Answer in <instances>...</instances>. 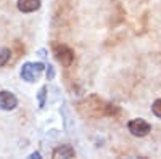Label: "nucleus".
Returning a JSON list of instances; mask_svg holds the SVG:
<instances>
[{
	"mask_svg": "<svg viewBox=\"0 0 161 159\" xmlns=\"http://www.w3.org/2000/svg\"><path fill=\"white\" fill-rule=\"evenodd\" d=\"M42 71H44L42 63H24L21 68V77L28 82H34Z\"/></svg>",
	"mask_w": 161,
	"mask_h": 159,
	"instance_id": "nucleus-1",
	"label": "nucleus"
},
{
	"mask_svg": "<svg viewBox=\"0 0 161 159\" xmlns=\"http://www.w3.org/2000/svg\"><path fill=\"white\" fill-rule=\"evenodd\" d=\"M127 129L134 137H145V135L150 134L152 125L147 121H143V119H132L127 124Z\"/></svg>",
	"mask_w": 161,
	"mask_h": 159,
	"instance_id": "nucleus-2",
	"label": "nucleus"
},
{
	"mask_svg": "<svg viewBox=\"0 0 161 159\" xmlns=\"http://www.w3.org/2000/svg\"><path fill=\"white\" fill-rule=\"evenodd\" d=\"M55 56L63 66H69L74 60V53L66 45H57L55 47Z\"/></svg>",
	"mask_w": 161,
	"mask_h": 159,
	"instance_id": "nucleus-3",
	"label": "nucleus"
},
{
	"mask_svg": "<svg viewBox=\"0 0 161 159\" xmlns=\"http://www.w3.org/2000/svg\"><path fill=\"white\" fill-rule=\"evenodd\" d=\"M16 106H18V100L11 92H7V90L0 92V108L3 111H11V109H15Z\"/></svg>",
	"mask_w": 161,
	"mask_h": 159,
	"instance_id": "nucleus-4",
	"label": "nucleus"
},
{
	"mask_svg": "<svg viewBox=\"0 0 161 159\" xmlns=\"http://www.w3.org/2000/svg\"><path fill=\"white\" fill-rule=\"evenodd\" d=\"M40 8V0H18V10L23 13H32Z\"/></svg>",
	"mask_w": 161,
	"mask_h": 159,
	"instance_id": "nucleus-5",
	"label": "nucleus"
},
{
	"mask_svg": "<svg viewBox=\"0 0 161 159\" xmlns=\"http://www.w3.org/2000/svg\"><path fill=\"white\" fill-rule=\"evenodd\" d=\"M53 157H74V150L71 145H61L53 151Z\"/></svg>",
	"mask_w": 161,
	"mask_h": 159,
	"instance_id": "nucleus-6",
	"label": "nucleus"
},
{
	"mask_svg": "<svg viewBox=\"0 0 161 159\" xmlns=\"http://www.w3.org/2000/svg\"><path fill=\"white\" fill-rule=\"evenodd\" d=\"M10 56H11V51L8 48H5V47L0 48V66H5L8 63Z\"/></svg>",
	"mask_w": 161,
	"mask_h": 159,
	"instance_id": "nucleus-7",
	"label": "nucleus"
},
{
	"mask_svg": "<svg viewBox=\"0 0 161 159\" xmlns=\"http://www.w3.org/2000/svg\"><path fill=\"white\" fill-rule=\"evenodd\" d=\"M152 111H153V114H155L156 117H161V98H159V100H156V101L153 103Z\"/></svg>",
	"mask_w": 161,
	"mask_h": 159,
	"instance_id": "nucleus-8",
	"label": "nucleus"
},
{
	"mask_svg": "<svg viewBox=\"0 0 161 159\" xmlns=\"http://www.w3.org/2000/svg\"><path fill=\"white\" fill-rule=\"evenodd\" d=\"M31 157H32V159H39V157H40V154H39V153H32V154H31Z\"/></svg>",
	"mask_w": 161,
	"mask_h": 159,
	"instance_id": "nucleus-9",
	"label": "nucleus"
}]
</instances>
